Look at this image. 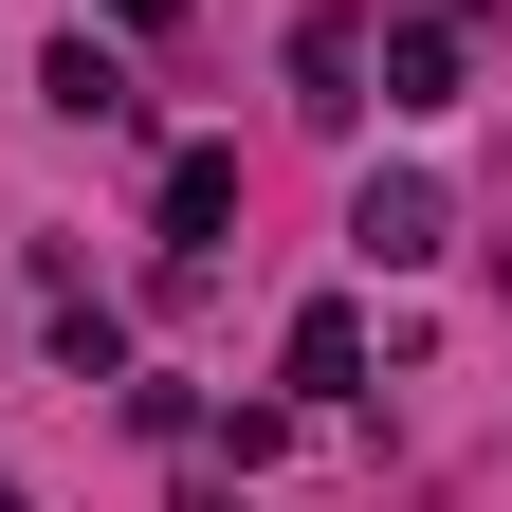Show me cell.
Returning a JSON list of instances; mask_svg holds the SVG:
<instances>
[{"label":"cell","instance_id":"1","mask_svg":"<svg viewBox=\"0 0 512 512\" xmlns=\"http://www.w3.org/2000/svg\"><path fill=\"white\" fill-rule=\"evenodd\" d=\"M439 238H458V202H439L421 165H366V202H348V256H366V275H421Z\"/></svg>","mask_w":512,"mask_h":512},{"label":"cell","instance_id":"2","mask_svg":"<svg viewBox=\"0 0 512 512\" xmlns=\"http://www.w3.org/2000/svg\"><path fill=\"white\" fill-rule=\"evenodd\" d=\"M293 110H311V128L366 110V19H348V0H311V19H293Z\"/></svg>","mask_w":512,"mask_h":512},{"label":"cell","instance_id":"3","mask_svg":"<svg viewBox=\"0 0 512 512\" xmlns=\"http://www.w3.org/2000/svg\"><path fill=\"white\" fill-rule=\"evenodd\" d=\"M366 74H384V110H458V19H439V0H421V19H384Z\"/></svg>","mask_w":512,"mask_h":512},{"label":"cell","instance_id":"4","mask_svg":"<svg viewBox=\"0 0 512 512\" xmlns=\"http://www.w3.org/2000/svg\"><path fill=\"white\" fill-rule=\"evenodd\" d=\"M37 110H74V128H147L128 55H92V37H55V55H37Z\"/></svg>","mask_w":512,"mask_h":512},{"label":"cell","instance_id":"5","mask_svg":"<svg viewBox=\"0 0 512 512\" xmlns=\"http://www.w3.org/2000/svg\"><path fill=\"white\" fill-rule=\"evenodd\" d=\"M238 220V147H165V256H220Z\"/></svg>","mask_w":512,"mask_h":512},{"label":"cell","instance_id":"6","mask_svg":"<svg viewBox=\"0 0 512 512\" xmlns=\"http://www.w3.org/2000/svg\"><path fill=\"white\" fill-rule=\"evenodd\" d=\"M293 384H311V403H348V384H366V311H348V293L293 311Z\"/></svg>","mask_w":512,"mask_h":512},{"label":"cell","instance_id":"7","mask_svg":"<svg viewBox=\"0 0 512 512\" xmlns=\"http://www.w3.org/2000/svg\"><path fill=\"white\" fill-rule=\"evenodd\" d=\"M110 19H147V37H165V19H183V0H110Z\"/></svg>","mask_w":512,"mask_h":512},{"label":"cell","instance_id":"8","mask_svg":"<svg viewBox=\"0 0 512 512\" xmlns=\"http://www.w3.org/2000/svg\"><path fill=\"white\" fill-rule=\"evenodd\" d=\"M183 512H238V494H183Z\"/></svg>","mask_w":512,"mask_h":512},{"label":"cell","instance_id":"9","mask_svg":"<svg viewBox=\"0 0 512 512\" xmlns=\"http://www.w3.org/2000/svg\"><path fill=\"white\" fill-rule=\"evenodd\" d=\"M0 512H37V494H0Z\"/></svg>","mask_w":512,"mask_h":512}]
</instances>
